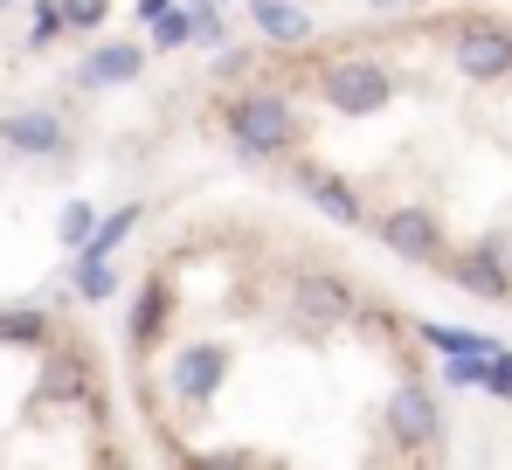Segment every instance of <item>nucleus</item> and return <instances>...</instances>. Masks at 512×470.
Instances as JSON below:
<instances>
[{"mask_svg":"<svg viewBox=\"0 0 512 470\" xmlns=\"http://www.w3.org/2000/svg\"><path fill=\"white\" fill-rule=\"evenodd\" d=\"M229 139H236L243 159H277L298 139V118H291V104H284L277 90H243V97L229 104Z\"/></svg>","mask_w":512,"mask_h":470,"instance_id":"obj_1","label":"nucleus"},{"mask_svg":"<svg viewBox=\"0 0 512 470\" xmlns=\"http://www.w3.org/2000/svg\"><path fill=\"white\" fill-rule=\"evenodd\" d=\"M326 104L340 111V118H374L388 97H395V77L381 70V63H367V56H346V63H333L326 70Z\"/></svg>","mask_w":512,"mask_h":470,"instance_id":"obj_2","label":"nucleus"},{"mask_svg":"<svg viewBox=\"0 0 512 470\" xmlns=\"http://www.w3.org/2000/svg\"><path fill=\"white\" fill-rule=\"evenodd\" d=\"M381 242H388L395 256H409V263H436V256H443V229H436L429 208H388V215H381Z\"/></svg>","mask_w":512,"mask_h":470,"instance_id":"obj_3","label":"nucleus"},{"mask_svg":"<svg viewBox=\"0 0 512 470\" xmlns=\"http://www.w3.org/2000/svg\"><path fill=\"white\" fill-rule=\"evenodd\" d=\"M229 374V346H180L173 353V394L180 401H208Z\"/></svg>","mask_w":512,"mask_h":470,"instance_id":"obj_4","label":"nucleus"},{"mask_svg":"<svg viewBox=\"0 0 512 470\" xmlns=\"http://www.w3.org/2000/svg\"><path fill=\"white\" fill-rule=\"evenodd\" d=\"M457 70L471 83H499L512 70V35L506 28H471V35H457Z\"/></svg>","mask_w":512,"mask_h":470,"instance_id":"obj_5","label":"nucleus"},{"mask_svg":"<svg viewBox=\"0 0 512 470\" xmlns=\"http://www.w3.org/2000/svg\"><path fill=\"white\" fill-rule=\"evenodd\" d=\"M146 70V49L139 42H97L77 70V90H111V83H132Z\"/></svg>","mask_w":512,"mask_h":470,"instance_id":"obj_6","label":"nucleus"},{"mask_svg":"<svg viewBox=\"0 0 512 470\" xmlns=\"http://www.w3.org/2000/svg\"><path fill=\"white\" fill-rule=\"evenodd\" d=\"M0 153H63V118H49V111H14V118H0Z\"/></svg>","mask_w":512,"mask_h":470,"instance_id":"obj_7","label":"nucleus"},{"mask_svg":"<svg viewBox=\"0 0 512 470\" xmlns=\"http://www.w3.org/2000/svg\"><path fill=\"white\" fill-rule=\"evenodd\" d=\"M388 429L402 436V443H436V401H429V388H395V401H388Z\"/></svg>","mask_w":512,"mask_h":470,"instance_id":"obj_8","label":"nucleus"},{"mask_svg":"<svg viewBox=\"0 0 512 470\" xmlns=\"http://www.w3.org/2000/svg\"><path fill=\"white\" fill-rule=\"evenodd\" d=\"M443 270H450V284H464L471 298H506V291H512L499 249H471V256H457V263H443Z\"/></svg>","mask_w":512,"mask_h":470,"instance_id":"obj_9","label":"nucleus"},{"mask_svg":"<svg viewBox=\"0 0 512 470\" xmlns=\"http://www.w3.org/2000/svg\"><path fill=\"white\" fill-rule=\"evenodd\" d=\"M250 14H256V28H263V42H277V49H298L312 35V14L291 7V0H250Z\"/></svg>","mask_w":512,"mask_h":470,"instance_id":"obj_10","label":"nucleus"},{"mask_svg":"<svg viewBox=\"0 0 512 470\" xmlns=\"http://www.w3.org/2000/svg\"><path fill=\"white\" fill-rule=\"evenodd\" d=\"M298 312L312 318V325H333V318L353 312V291H346L340 277H305L298 284Z\"/></svg>","mask_w":512,"mask_h":470,"instance_id":"obj_11","label":"nucleus"},{"mask_svg":"<svg viewBox=\"0 0 512 470\" xmlns=\"http://www.w3.org/2000/svg\"><path fill=\"white\" fill-rule=\"evenodd\" d=\"M305 194H312L319 215H333V222H360V194L346 187L340 173H305Z\"/></svg>","mask_w":512,"mask_h":470,"instance_id":"obj_12","label":"nucleus"},{"mask_svg":"<svg viewBox=\"0 0 512 470\" xmlns=\"http://www.w3.org/2000/svg\"><path fill=\"white\" fill-rule=\"evenodd\" d=\"M70 291L97 305V298H111V291H118V270H111L104 256H84V249H77V263H70Z\"/></svg>","mask_w":512,"mask_h":470,"instance_id":"obj_13","label":"nucleus"},{"mask_svg":"<svg viewBox=\"0 0 512 470\" xmlns=\"http://www.w3.org/2000/svg\"><path fill=\"white\" fill-rule=\"evenodd\" d=\"M139 229V208H118V215H97V229H90V242H84V256H111L125 235Z\"/></svg>","mask_w":512,"mask_h":470,"instance_id":"obj_14","label":"nucleus"},{"mask_svg":"<svg viewBox=\"0 0 512 470\" xmlns=\"http://www.w3.org/2000/svg\"><path fill=\"white\" fill-rule=\"evenodd\" d=\"M146 28H153V49H180V42H194V21H187V7H160Z\"/></svg>","mask_w":512,"mask_h":470,"instance_id":"obj_15","label":"nucleus"},{"mask_svg":"<svg viewBox=\"0 0 512 470\" xmlns=\"http://www.w3.org/2000/svg\"><path fill=\"white\" fill-rule=\"evenodd\" d=\"M90 229H97V208H90V201H70V208H63V222H56V235H63V249H70V256L90 242Z\"/></svg>","mask_w":512,"mask_h":470,"instance_id":"obj_16","label":"nucleus"},{"mask_svg":"<svg viewBox=\"0 0 512 470\" xmlns=\"http://www.w3.org/2000/svg\"><path fill=\"white\" fill-rule=\"evenodd\" d=\"M423 339L436 353H492V339H478V332H457V325H423Z\"/></svg>","mask_w":512,"mask_h":470,"instance_id":"obj_17","label":"nucleus"},{"mask_svg":"<svg viewBox=\"0 0 512 470\" xmlns=\"http://www.w3.org/2000/svg\"><path fill=\"white\" fill-rule=\"evenodd\" d=\"M160 305H167V291H160V284H153V291H146V298H139V312H132V339H139V346H146V339H153V332H160Z\"/></svg>","mask_w":512,"mask_h":470,"instance_id":"obj_18","label":"nucleus"},{"mask_svg":"<svg viewBox=\"0 0 512 470\" xmlns=\"http://www.w3.org/2000/svg\"><path fill=\"white\" fill-rule=\"evenodd\" d=\"M56 14H63V28H97L111 14V0H56Z\"/></svg>","mask_w":512,"mask_h":470,"instance_id":"obj_19","label":"nucleus"},{"mask_svg":"<svg viewBox=\"0 0 512 470\" xmlns=\"http://www.w3.org/2000/svg\"><path fill=\"white\" fill-rule=\"evenodd\" d=\"M187 21H194V42H229V28H222V14H215L208 0H194V7H187Z\"/></svg>","mask_w":512,"mask_h":470,"instance_id":"obj_20","label":"nucleus"},{"mask_svg":"<svg viewBox=\"0 0 512 470\" xmlns=\"http://www.w3.org/2000/svg\"><path fill=\"white\" fill-rule=\"evenodd\" d=\"M56 35H63V14H56V0H42V7H35V35H28V42H35V49H49Z\"/></svg>","mask_w":512,"mask_h":470,"instance_id":"obj_21","label":"nucleus"},{"mask_svg":"<svg viewBox=\"0 0 512 470\" xmlns=\"http://www.w3.org/2000/svg\"><path fill=\"white\" fill-rule=\"evenodd\" d=\"M478 388H492V394L512 401V353H492V360H485V381H478Z\"/></svg>","mask_w":512,"mask_h":470,"instance_id":"obj_22","label":"nucleus"},{"mask_svg":"<svg viewBox=\"0 0 512 470\" xmlns=\"http://www.w3.org/2000/svg\"><path fill=\"white\" fill-rule=\"evenodd\" d=\"M0 339H42V318L35 312H7L0 318Z\"/></svg>","mask_w":512,"mask_h":470,"instance_id":"obj_23","label":"nucleus"},{"mask_svg":"<svg viewBox=\"0 0 512 470\" xmlns=\"http://www.w3.org/2000/svg\"><path fill=\"white\" fill-rule=\"evenodd\" d=\"M160 7H173V0H139V14H146V21H153V14H160Z\"/></svg>","mask_w":512,"mask_h":470,"instance_id":"obj_24","label":"nucleus"},{"mask_svg":"<svg viewBox=\"0 0 512 470\" xmlns=\"http://www.w3.org/2000/svg\"><path fill=\"white\" fill-rule=\"evenodd\" d=\"M374 7H416V0H374Z\"/></svg>","mask_w":512,"mask_h":470,"instance_id":"obj_25","label":"nucleus"},{"mask_svg":"<svg viewBox=\"0 0 512 470\" xmlns=\"http://www.w3.org/2000/svg\"><path fill=\"white\" fill-rule=\"evenodd\" d=\"M0 7H7V0H0Z\"/></svg>","mask_w":512,"mask_h":470,"instance_id":"obj_26","label":"nucleus"}]
</instances>
